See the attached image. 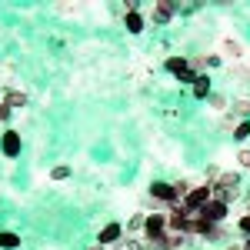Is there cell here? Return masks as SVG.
<instances>
[{"label": "cell", "mask_w": 250, "mask_h": 250, "mask_svg": "<svg viewBox=\"0 0 250 250\" xmlns=\"http://www.w3.org/2000/svg\"><path fill=\"white\" fill-rule=\"evenodd\" d=\"M173 10H177L173 0H160V3L154 7V20H157V23H167V20L173 17Z\"/></svg>", "instance_id": "obj_8"}, {"label": "cell", "mask_w": 250, "mask_h": 250, "mask_svg": "<svg viewBox=\"0 0 250 250\" xmlns=\"http://www.w3.org/2000/svg\"><path fill=\"white\" fill-rule=\"evenodd\" d=\"M10 114H14V110H10L7 104H0V120H10Z\"/></svg>", "instance_id": "obj_21"}, {"label": "cell", "mask_w": 250, "mask_h": 250, "mask_svg": "<svg viewBox=\"0 0 250 250\" xmlns=\"http://www.w3.org/2000/svg\"><path fill=\"white\" fill-rule=\"evenodd\" d=\"M197 217H200V220H207V224H213V227H217V224H224V220H227V204H220V200H210V204H207L204 210L197 213Z\"/></svg>", "instance_id": "obj_3"}, {"label": "cell", "mask_w": 250, "mask_h": 250, "mask_svg": "<svg viewBox=\"0 0 250 250\" xmlns=\"http://www.w3.org/2000/svg\"><path fill=\"white\" fill-rule=\"evenodd\" d=\"M0 150H3L7 157L20 154V134L17 130H3V137H0Z\"/></svg>", "instance_id": "obj_4"}, {"label": "cell", "mask_w": 250, "mask_h": 250, "mask_svg": "<svg viewBox=\"0 0 250 250\" xmlns=\"http://www.w3.org/2000/svg\"><path fill=\"white\" fill-rule=\"evenodd\" d=\"M3 104H7L10 110H14V107H23V104H27V94H23V90H7Z\"/></svg>", "instance_id": "obj_10"}, {"label": "cell", "mask_w": 250, "mask_h": 250, "mask_svg": "<svg viewBox=\"0 0 250 250\" xmlns=\"http://www.w3.org/2000/svg\"><path fill=\"white\" fill-rule=\"evenodd\" d=\"M244 250H250V237H247V240H244Z\"/></svg>", "instance_id": "obj_22"}, {"label": "cell", "mask_w": 250, "mask_h": 250, "mask_svg": "<svg viewBox=\"0 0 250 250\" xmlns=\"http://www.w3.org/2000/svg\"><path fill=\"white\" fill-rule=\"evenodd\" d=\"M124 27H127L130 34H140V30H144V17H140L137 10H130V14L124 17Z\"/></svg>", "instance_id": "obj_9"}, {"label": "cell", "mask_w": 250, "mask_h": 250, "mask_svg": "<svg viewBox=\"0 0 250 250\" xmlns=\"http://www.w3.org/2000/svg\"><path fill=\"white\" fill-rule=\"evenodd\" d=\"M237 230H240V233H247V237H250V213H244V217H240V224H237Z\"/></svg>", "instance_id": "obj_19"}, {"label": "cell", "mask_w": 250, "mask_h": 250, "mask_svg": "<svg viewBox=\"0 0 250 250\" xmlns=\"http://www.w3.org/2000/svg\"><path fill=\"white\" fill-rule=\"evenodd\" d=\"M167 213H147V224H144V240L147 244H157L164 233H167Z\"/></svg>", "instance_id": "obj_1"}, {"label": "cell", "mask_w": 250, "mask_h": 250, "mask_svg": "<svg viewBox=\"0 0 250 250\" xmlns=\"http://www.w3.org/2000/svg\"><path fill=\"white\" fill-rule=\"evenodd\" d=\"M237 160H240V167H247V170H250V150H240Z\"/></svg>", "instance_id": "obj_20"}, {"label": "cell", "mask_w": 250, "mask_h": 250, "mask_svg": "<svg viewBox=\"0 0 250 250\" xmlns=\"http://www.w3.org/2000/svg\"><path fill=\"white\" fill-rule=\"evenodd\" d=\"M144 224H147V217H144V213H134V217H130V224H127V230L134 233V230H140Z\"/></svg>", "instance_id": "obj_15"}, {"label": "cell", "mask_w": 250, "mask_h": 250, "mask_svg": "<svg viewBox=\"0 0 250 250\" xmlns=\"http://www.w3.org/2000/svg\"><path fill=\"white\" fill-rule=\"evenodd\" d=\"M233 114L237 117H250V100H237V104H233Z\"/></svg>", "instance_id": "obj_16"}, {"label": "cell", "mask_w": 250, "mask_h": 250, "mask_svg": "<svg viewBox=\"0 0 250 250\" xmlns=\"http://www.w3.org/2000/svg\"><path fill=\"white\" fill-rule=\"evenodd\" d=\"M50 177H54V180H67V177H70V167H54Z\"/></svg>", "instance_id": "obj_18"}, {"label": "cell", "mask_w": 250, "mask_h": 250, "mask_svg": "<svg viewBox=\"0 0 250 250\" xmlns=\"http://www.w3.org/2000/svg\"><path fill=\"white\" fill-rule=\"evenodd\" d=\"M180 244H184V233H173L170 230V233H164L157 244H150V247H154V250H177Z\"/></svg>", "instance_id": "obj_7"}, {"label": "cell", "mask_w": 250, "mask_h": 250, "mask_svg": "<svg viewBox=\"0 0 250 250\" xmlns=\"http://www.w3.org/2000/svg\"><path fill=\"white\" fill-rule=\"evenodd\" d=\"M164 67H167L177 80H184V83H197V74L190 70V57H167Z\"/></svg>", "instance_id": "obj_2"}, {"label": "cell", "mask_w": 250, "mask_h": 250, "mask_svg": "<svg viewBox=\"0 0 250 250\" xmlns=\"http://www.w3.org/2000/svg\"><path fill=\"white\" fill-rule=\"evenodd\" d=\"M0 247H3V250H17L20 247V237L14 230H0Z\"/></svg>", "instance_id": "obj_11"}, {"label": "cell", "mask_w": 250, "mask_h": 250, "mask_svg": "<svg viewBox=\"0 0 250 250\" xmlns=\"http://www.w3.org/2000/svg\"><path fill=\"white\" fill-rule=\"evenodd\" d=\"M230 250H244V247H230Z\"/></svg>", "instance_id": "obj_24"}, {"label": "cell", "mask_w": 250, "mask_h": 250, "mask_svg": "<svg viewBox=\"0 0 250 250\" xmlns=\"http://www.w3.org/2000/svg\"><path fill=\"white\" fill-rule=\"evenodd\" d=\"M120 233H124V227H120V224H107L104 230L97 233V244H100V247L107 250L110 244H117V240H120Z\"/></svg>", "instance_id": "obj_5"}, {"label": "cell", "mask_w": 250, "mask_h": 250, "mask_svg": "<svg viewBox=\"0 0 250 250\" xmlns=\"http://www.w3.org/2000/svg\"><path fill=\"white\" fill-rule=\"evenodd\" d=\"M210 107H213V110H227V100H224L220 94H213L210 97Z\"/></svg>", "instance_id": "obj_17"}, {"label": "cell", "mask_w": 250, "mask_h": 250, "mask_svg": "<svg viewBox=\"0 0 250 250\" xmlns=\"http://www.w3.org/2000/svg\"><path fill=\"white\" fill-rule=\"evenodd\" d=\"M90 250H104V247H100V244H97V247H90Z\"/></svg>", "instance_id": "obj_23"}, {"label": "cell", "mask_w": 250, "mask_h": 250, "mask_svg": "<svg viewBox=\"0 0 250 250\" xmlns=\"http://www.w3.org/2000/svg\"><path fill=\"white\" fill-rule=\"evenodd\" d=\"M193 97H210V77H207V74L197 77V83H193Z\"/></svg>", "instance_id": "obj_12"}, {"label": "cell", "mask_w": 250, "mask_h": 250, "mask_svg": "<svg viewBox=\"0 0 250 250\" xmlns=\"http://www.w3.org/2000/svg\"><path fill=\"white\" fill-rule=\"evenodd\" d=\"M233 137H237V140H247V137H250V120H240V124H233Z\"/></svg>", "instance_id": "obj_14"}, {"label": "cell", "mask_w": 250, "mask_h": 250, "mask_svg": "<svg viewBox=\"0 0 250 250\" xmlns=\"http://www.w3.org/2000/svg\"><path fill=\"white\" fill-rule=\"evenodd\" d=\"M150 197H154V200H160V204H177L173 184H150Z\"/></svg>", "instance_id": "obj_6"}, {"label": "cell", "mask_w": 250, "mask_h": 250, "mask_svg": "<svg viewBox=\"0 0 250 250\" xmlns=\"http://www.w3.org/2000/svg\"><path fill=\"white\" fill-rule=\"evenodd\" d=\"M224 50H227L230 57H244V43H237L233 37H227V40H224Z\"/></svg>", "instance_id": "obj_13"}]
</instances>
